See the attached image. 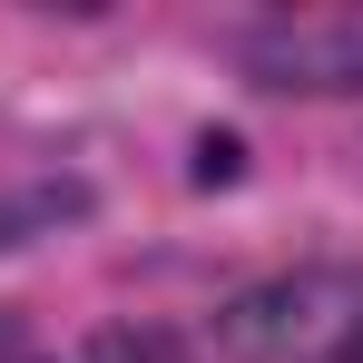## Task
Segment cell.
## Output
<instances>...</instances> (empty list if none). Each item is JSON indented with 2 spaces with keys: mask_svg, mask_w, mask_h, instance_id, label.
Segmentation results:
<instances>
[{
  "mask_svg": "<svg viewBox=\"0 0 363 363\" xmlns=\"http://www.w3.org/2000/svg\"><path fill=\"white\" fill-rule=\"evenodd\" d=\"M89 206H99V196H89L79 177H40V186H20V196H0V255L30 245L40 226H79Z\"/></svg>",
  "mask_w": 363,
  "mask_h": 363,
  "instance_id": "cell-3",
  "label": "cell"
},
{
  "mask_svg": "<svg viewBox=\"0 0 363 363\" xmlns=\"http://www.w3.org/2000/svg\"><path fill=\"white\" fill-rule=\"evenodd\" d=\"M255 89H304V99H334L363 89V20H295V30H265L245 40Z\"/></svg>",
  "mask_w": 363,
  "mask_h": 363,
  "instance_id": "cell-1",
  "label": "cell"
},
{
  "mask_svg": "<svg viewBox=\"0 0 363 363\" xmlns=\"http://www.w3.org/2000/svg\"><path fill=\"white\" fill-rule=\"evenodd\" d=\"M344 363H363V334H354V344H344Z\"/></svg>",
  "mask_w": 363,
  "mask_h": 363,
  "instance_id": "cell-6",
  "label": "cell"
},
{
  "mask_svg": "<svg viewBox=\"0 0 363 363\" xmlns=\"http://www.w3.org/2000/svg\"><path fill=\"white\" fill-rule=\"evenodd\" d=\"M245 177V138L236 128H206V138H196V186H236Z\"/></svg>",
  "mask_w": 363,
  "mask_h": 363,
  "instance_id": "cell-4",
  "label": "cell"
},
{
  "mask_svg": "<svg viewBox=\"0 0 363 363\" xmlns=\"http://www.w3.org/2000/svg\"><path fill=\"white\" fill-rule=\"evenodd\" d=\"M89 363H157V344H128V334H99V354Z\"/></svg>",
  "mask_w": 363,
  "mask_h": 363,
  "instance_id": "cell-5",
  "label": "cell"
},
{
  "mask_svg": "<svg viewBox=\"0 0 363 363\" xmlns=\"http://www.w3.org/2000/svg\"><path fill=\"white\" fill-rule=\"evenodd\" d=\"M304 324H314V295H304V285H265V295H245L236 314H226V344H236V354H275V344H295Z\"/></svg>",
  "mask_w": 363,
  "mask_h": 363,
  "instance_id": "cell-2",
  "label": "cell"
}]
</instances>
